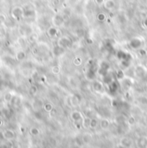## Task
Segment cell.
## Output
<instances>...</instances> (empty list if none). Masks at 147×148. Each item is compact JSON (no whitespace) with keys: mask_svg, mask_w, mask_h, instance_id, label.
Wrapping results in <instances>:
<instances>
[{"mask_svg":"<svg viewBox=\"0 0 147 148\" xmlns=\"http://www.w3.org/2000/svg\"><path fill=\"white\" fill-rule=\"evenodd\" d=\"M138 148H147V138L146 136H142L137 140Z\"/></svg>","mask_w":147,"mask_h":148,"instance_id":"obj_1","label":"cell"},{"mask_svg":"<svg viewBox=\"0 0 147 148\" xmlns=\"http://www.w3.org/2000/svg\"><path fill=\"white\" fill-rule=\"evenodd\" d=\"M132 144V140H131V139L127 138V137H124V138H122L121 140V145L123 146V147H126V148L131 147Z\"/></svg>","mask_w":147,"mask_h":148,"instance_id":"obj_2","label":"cell"},{"mask_svg":"<svg viewBox=\"0 0 147 148\" xmlns=\"http://www.w3.org/2000/svg\"><path fill=\"white\" fill-rule=\"evenodd\" d=\"M103 5H104L105 9L110 10H112V9L114 8V6H115V3H114V0H105L104 4Z\"/></svg>","mask_w":147,"mask_h":148,"instance_id":"obj_3","label":"cell"},{"mask_svg":"<svg viewBox=\"0 0 147 148\" xmlns=\"http://www.w3.org/2000/svg\"><path fill=\"white\" fill-rule=\"evenodd\" d=\"M72 118L73 119V121L75 122H78L82 119V115L80 112L78 111H74L73 113L72 114Z\"/></svg>","mask_w":147,"mask_h":148,"instance_id":"obj_4","label":"cell"},{"mask_svg":"<svg viewBox=\"0 0 147 148\" xmlns=\"http://www.w3.org/2000/svg\"><path fill=\"white\" fill-rule=\"evenodd\" d=\"M100 127L102 129H108V127H109V122L107 119H102L100 122Z\"/></svg>","mask_w":147,"mask_h":148,"instance_id":"obj_5","label":"cell"},{"mask_svg":"<svg viewBox=\"0 0 147 148\" xmlns=\"http://www.w3.org/2000/svg\"><path fill=\"white\" fill-rule=\"evenodd\" d=\"M93 88H94V90H95V91H98V92H101V91H102V89H103L101 84H100L99 82H94L93 83Z\"/></svg>","mask_w":147,"mask_h":148,"instance_id":"obj_6","label":"cell"},{"mask_svg":"<svg viewBox=\"0 0 147 148\" xmlns=\"http://www.w3.org/2000/svg\"><path fill=\"white\" fill-rule=\"evenodd\" d=\"M98 126V121L97 119H90V127H91V128H96Z\"/></svg>","mask_w":147,"mask_h":148,"instance_id":"obj_7","label":"cell"},{"mask_svg":"<svg viewBox=\"0 0 147 148\" xmlns=\"http://www.w3.org/2000/svg\"><path fill=\"white\" fill-rule=\"evenodd\" d=\"M97 18L99 22H104L106 20V15L104 13H99L97 15Z\"/></svg>","mask_w":147,"mask_h":148,"instance_id":"obj_8","label":"cell"},{"mask_svg":"<svg viewBox=\"0 0 147 148\" xmlns=\"http://www.w3.org/2000/svg\"><path fill=\"white\" fill-rule=\"evenodd\" d=\"M96 3H97V5H99V6H101V5L104 4V2L105 0H95Z\"/></svg>","mask_w":147,"mask_h":148,"instance_id":"obj_9","label":"cell"},{"mask_svg":"<svg viewBox=\"0 0 147 148\" xmlns=\"http://www.w3.org/2000/svg\"><path fill=\"white\" fill-rule=\"evenodd\" d=\"M128 122L130 124H134V119L132 117H131V118H129V120H128Z\"/></svg>","mask_w":147,"mask_h":148,"instance_id":"obj_10","label":"cell"},{"mask_svg":"<svg viewBox=\"0 0 147 148\" xmlns=\"http://www.w3.org/2000/svg\"><path fill=\"white\" fill-rule=\"evenodd\" d=\"M115 148H126V147H123V146L120 145V146H118V147H116Z\"/></svg>","mask_w":147,"mask_h":148,"instance_id":"obj_11","label":"cell"},{"mask_svg":"<svg viewBox=\"0 0 147 148\" xmlns=\"http://www.w3.org/2000/svg\"><path fill=\"white\" fill-rule=\"evenodd\" d=\"M144 24L146 25V26L147 27V18H146V20H145V21H144Z\"/></svg>","mask_w":147,"mask_h":148,"instance_id":"obj_12","label":"cell"},{"mask_svg":"<svg viewBox=\"0 0 147 148\" xmlns=\"http://www.w3.org/2000/svg\"><path fill=\"white\" fill-rule=\"evenodd\" d=\"M146 122H147V115H146Z\"/></svg>","mask_w":147,"mask_h":148,"instance_id":"obj_13","label":"cell"}]
</instances>
